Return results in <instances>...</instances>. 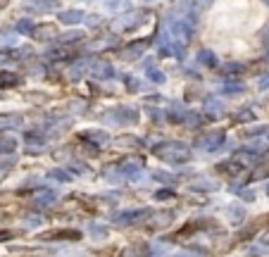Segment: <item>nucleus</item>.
<instances>
[{
  "mask_svg": "<svg viewBox=\"0 0 269 257\" xmlns=\"http://www.w3.org/2000/svg\"><path fill=\"white\" fill-rule=\"evenodd\" d=\"M152 150H155L157 158L167 160V162H179V165L191 158V148L179 141H165V143H160V145H155Z\"/></svg>",
  "mask_w": 269,
  "mask_h": 257,
  "instance_id": "obj_1",
  "label": "nucleus"
},
{
  "mask_svg": "<svg viewBox=\"0 0 269 257\" xmlns=\"http://www.w3.org/2000/svg\"><path fill=\"white\" fill-rule=\"evenodd\" d=\"M79 53V48H76L74 43H60L58 48L50 50V58L52 60H72Z\"/></svg>",
  "mask_w": 269,
  "mask_h": 257,
  "instance_id": "obj_2",
  "label": "nucleus"
},
{
  "mask_svg": "<svg viewBox=\"0 0 269 257\" xmlns=\"http://www.w3.org/2000/svg\"><path fill=\"white\" fill-rule=\"evenodd\" d=\"M148 215V210H129V212H122V215L115 217V222L117 224H134L138 219H143Z\"/></svg>",
  "mask_w": 269,
  "mask_h": 257,
  "instance_id": "obj_3",
  "label": "nucleus"
},
{
  "mask_svg": "<svg viewBox=\"0 0 269 257\" xmlns=\"http://www.w3.org/2000/svg\"><path fill=\"white\" fill-rule=\"evenodd\" d=\"M143 17V12H129V15H124V17H119L117 22H115V29H129V26H138V19Z\"/></svg>",
  "mask_w": 269,
  "mask_h": 257,
  "instance_id": "obj_4",
  "label": "nucleus"
},
{
  "mask_svg": "<svg viewBox=\"0 0 269 257\" xmlns=\"http://www.w3.org/2000/svg\"><path fill=\"white\" fill-rule=\"evenodd\" d=\"M224 143V133L222 131H214V133H210V136H205L200 141V148H205V150H217L219 145Z\"/></svg>",
  "mask_w": 269,
  "mask_h": 257,
  "instance_id": "obj_5",
  "label": "nucleus"
},
{
  "mask_svg": "<svg viewBox=\"0 0 269 257\" xmlns=\"http://www.w3.org/2000/svg\"><path fill=\"white\" fill-rule=\"evenodd\" d=\"M91 74L98 76V79H110L115 72H112V65H110V62H95V65L91 67Z\"/></svg>",
  "mask_w": 269,
  "mask_h": 257,
  "instance_id": "obj_6",
  "label": "nucleus"
},
{
  "mask_svg": "<svg viewBox=\"0 0 269 257\" xmlns=\"http://www.w3.org/2000/svg\"><path fill=\"white\" fill-rule=\"evenodd\" d=\"M84 19V12L79 10H67V12H60V22L62 24H79Z\"/></svg>",
  "mask_w": 269,
  "mask_h": 257,
  "instance_id": "obj_7",
  "label": "nucleus"
},
{
  "mask_svg": "<svg viewBox=\"0 0 269 257\" xmlns=\"http://www.w3.org/2000/svg\"><path fill=\"white\" fill-rule=\"evenodd\" d=\"M119 172L124 176H129V179H136V176L141 174V165H138V162H122V165H119Z\"/></svg>",
  "mask_w": 269,
  "mask_h": 257,
  "instance_id": "obj_8",
  "label": "nucleus"
},
{
  "mask_svg": "<svg viewBox=\"0 0 269 257\" xmlns=\"http://www.w3.org/2000/svg\"><path fill=\"white\" fill-rule=\"evenodd\" d=\"M36 205H52L55 202V193L52 191H38L36 193V198H34Z\"/></svg>",
  "mask_w": 269,
  "mask_h": 257,
  "instance_id": "obj_9",
  "label": "nucleus"
},
{
  "mask_svg": "<svg viewBox=\"0 0 269 257\" xmlns=\"http://www.w3.org/2000/svg\"><path fill=\"white\" fill-rule=\"evenodd\" d=\"M17 148V138L12 136H0V152H12Z\"/></svg>",
  "mask_w": 269,
  "mask_h": 257,
  "instance_id": "obj_10",
  "label": "nucleus"
},
{
  "mask_svg": "<svg viewBox=\"0 0 269 257\" xmlns=\"http://www.w3.org/2000/svg\"><path fill=\"white\" fill-rule=\"evenodd\" d=\"M19 76L12 74V72H0V86H5V88H10V86H17Z\"/></svg>",
  "mask_w": 269,
  "mask_h": 257,
  "instance_id": "obj_11",
  "label": "nucleus"
},
{
  "mask_svg": "<svg viewBox=\"0 0 269 257\" xmlns=\"http://www.w3.org/2000/svg\"><path fill=\"white\" fill-rule=\"evenodd\" d=\"M58 33V29L55 26H41V29H34V36H41V38H52Z\"/></svg>",
  "mask_w": 269,
  "mask_h": 257,
  "instance_id": "obj_12",
  "label": "nucleus"
},
{
  "mask_svg": "<svg viewBox=\"0 0 269 257\" xmlns=\"http://www.w3.org/2000/svg\"><path fill=\"white\" fill-rule=\"evenodd\" d=\"M84 138H91V141H95V143H105L107 141V133L105 131H84Z\"/></svg>",
  "mask_w": 269,
  "mask_h": 257,
  "instance_id": "obj_13",
  "label": "nucleus"
},
{
  "mask_svg": "<svg viewBox=\"0 0 269 257\" xmlns=\"http://www.w3.org/2000/svg\"><path fill=\"white\" fill-rule=\"evenodd\" d=\"M198 60H202V65H207V67H214V65H217V58H214L212 53H207V50H202L200 55H198Z\"/></svg>",
  "mask_w": 269,
  "mask_h": 257,
  "instance_id": "obj_14",
  "label": "nucleus"
},
{
  "mask_svg": "<svg viewBox=\"0 0 269 257\" xmlns=\"http://www.w3.org/2000/svg\"><path fill=\"white\" fill-rule=\"evenodd\" d=\"M50 176H52V179H58V181H69V179H72L67 172H60V169H52Z\"/></svg>",
  "mask_w": 269,
  "mask_h": 257,
  "instance_id": "obj_15",
  "label": "nucleus"
},
{
  "mask_svg": "<svg viewBox=\"0 0 269 257\" xmlns=\"http://www.w3.org/2000/svg\"><path fill=\"white\" fill-rule=\"evenodd\" d=\"M17 31L19 33H34V26H31V22H19V26H17Z\"/></svg>",
  "mask_w": 269,
  "mask_h": 257,
  "instance_id": "obj_16",
  "label": "nucleus"
},
{
  "mask_svg": "<svg viewBox=\"0 0 269 257\" xmlns=\"http://www.w3.org/2000/svg\"><path fill=\"white\" fill-rule=\"evenodd\" d=\"M148 76H150V79H155V83H162L165 81V74H162V72H157V69H148Z\"/></svg>",
  "mask_w": 269,
  "mask_h": 257,
  "instance_id": "obj_17",
  "label": "nucleus"
},
{
  "mask_svg": "<svg viewBox=\"0 0 269 257\" xmlns=\"http://www.w3.org/2000/svg\"><path fill=\"white\" fill-rule=\"evenodd\" d=\"M17 124V117H0V126H15Z\"/></svg>",
  "mask_w": 269,
  "mask_h": 257,
  "instance_id": "obj_18",
  "label": "nucleus"
},
{
  "mask_svg": "<svg viewBox=\"0 0 269 257\" xmlns=\"http://www.w3.org/2000/svg\"><path fill=\"white\" fill-rule=\"evenodd\" d=\"M231 212H234V222H243V210L241 208H231Z\"/></svg>",
  "mask_w": 269,
  "mask_h": 257,
  "instance_id": "obj_19",
  "label": "nucleus"
},
{
  "mask_svg": "<svg viewBox=\"0 0 269 257\" xmlns=\"http://www.w3.org/2000/svg\"><path fill=\"white\" fill-rule=\"evenodd\" d=\"M260 88H269V74H267V76H262V81H260Z\"/></svg>",
  "mask_w": 269,
  "mask_h": 257,
  "instance_id": "obj_20",
  "label": "nucleus"
},
{
  "mask_svg": "<svg viewBox=\"0 0 269 257\" xmlns=\"http://www.w3.org/2000/svg\"><path fill=\"white\" fill-rule=\"evenodd\" d=\"M169 195H172V191H160V193H157V198H160V200H167Z\"/></svg>",
  "mask_w": 269,
  "mask_h": 257,
  "instance_id": "obj_21",
  "label": "nucleus"
},
{
  "mask_svg": "<svg viewBox=\"0 0 269 257\" xmlns=\"http://www.w3.org/2000/svg\"><path fill=\"white\" fill-rule=\"evenodd\" d=\"M8 169H10V165H8V167H3V165H0V179H3V176L8 174Z\"/></svg>",
  "mask_w": 269,
  "mask_h": 257,
  "instance_id": "obj_22",
  "label": "nucleus"
},
{
  "mask_svg": "<svg viewBox=\"0 0 269 257\" xmlns=\"http://www.w3.org/2000/svg\"><path fill=\"white\" fill-rule=\"evenodd\" d=\"M5 3H8V0H0V8H5Z\"/></svg>",
  "mask_w": 269,
  "mask_h": 257,
  "instance_id": "obj_23",
  "label": "nucleus"
},
{
  "mask_svg": "<svg viewBox=\"0 0 269 257\" xmlns=\"http://www.w3.org/2000/svg\"><path fill=\"white\" fill-rule=\"evenodd\" d=\"M267 193H269V188H267Z\"/></svg>",
  "mask_w": 269,
  "mask_h": 257,
  "instance_id": "obj_24",
  "label": "nucleus"
},
{
  "mask_svg": "<svg viewBox=\"0 0 269 257\" xmlns=\"http://www.w3.org/2000/svg\"><path fill=\"white\" fill-rule=\"evenodd\" d=\"M267 58H269V55H267Z\"/></svg>",
  "mask_w": 269,
  "mask_h": 257,
  "instance_id": "obj_25",
  "label": "nucleus"
}]
</instances>
